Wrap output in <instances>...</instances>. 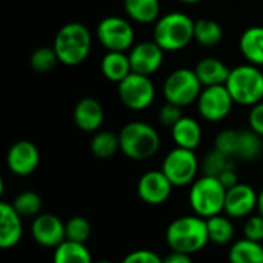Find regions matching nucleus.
I'll return each instance as SVG.
<instances>
[{"label":"nucleus","mask_w":263,"mask_h":263,"mask_svg":"<svg viewBox=\"0 0 263 263\" xmlns=\"http://www.w3.org/2000/svg\"><path fill=\"white\" fill-rule=\"evenodd\" d=\"M165 240L171 251L190 256L202 251L210 243L206 219L197 214L174 219L165 231Z\"/></svg>","instance_id":"f257e3e1"},{"label":"nucleus","mask_w":263,"mask_h":263,"mask_svg":"<svg viewBox=\"0 0 263 263\" xmlns=\"http://www.w3.org/2000/svg\"><path fill=\"white\" fill-rule=\"evenodd\" d=\"M153 40L165 52L180 51L194 40V20L180 11L163 14L154 25Z\"/></svg>","instance_id":"f03ea898"},{"label":"nucleus","mask_w":263,"mask_h":263,"mask_svg":"<svg viewBox=\"0 0 263 263\" xmlns=\"http://www.w3.org/2000/svg\"><path fill=\"white\" fill-rule=\"evenodd\" d=\"M52 46L59 55V62L66 66H77L88 59L92 37L86 25L69 22L57 31Z\"/></svg>","instance_id":"7ed1b4c3"},{"label":"nucleus","mask_w":263,"mask_h":263,"mask_svg":"<svg viewBox=\"0 0 263 263\" xmlns=\"http://www.w3.org/2000/svg\"><path fill=\"white\" fill-rule=\"evenodd\" d=\"M120 151L131 160H148L154 157L160 148V136L157 129L145 122H129L120 133Z\"/></svg>","instance_id":"20e7f679"},{"label":"nucleus","mask_w":263,"mask_h":263,"mask_svg":"<svg viewBox=\"0 0 263 263\" xmlns=\"http://www.w3.org/2000/svg\"><path fill=\"white\" fill-rule=\"evenodd\" d=\"M225 197L227 188L223 183L214 176L202 174L191 183L188 202L194 214L210 219L223 213Z\"/></svg>","instance_id":"39448f33"},{"label":"nucleus","mask_w":263,"mask_h":263,"mask_svg":"<svg viewBox=\"0 0 263 263\" xmlns=\"http://www.w3.org/2000/svg\"><path fill=\"white\" fill-rule=\"evenodd\" d=\"M225 85L237 105L254 106L263 100V72L260 66L245 63L233 68Z\"/></svg>","instance_id":"423d86ee"},{"label":"nucleus","mask_w":263,"mask_h":263,"mask_svg":"<svg viewBox=\"0 0 263 263\" xmlns=\"http://www.w3.org/2000/svg\"><path fill=\"white\" fill-rule=\"evenodd\" d=\"M203 86L194 69L179 68L174 69L163 83V96L168 103L177 105L180 108L190 106L197 102Z\"/></svg>","instance_id":"0eeeda50"},{"label":"nucleus","mask_w":263,"mask_h":263,"mask_svg":"<svg viewBox=\"0 0 263 263\" xmlns=\"http://www.w3.org/2000/svg\"><path fill=\"white\" fill-rule=\"evenodd\" d=\"M160 170L174 188H182L191 185L197 179L200 162L193 149L176 146L165 156Z\"/></svg>","instance_id":"6e6552de"},{"label":"nucleus","mask_w":263,"mask_h":263,"mask_svg":"<svg viewBox=\"0 0 263 263\" xmlns=\"http://www.w3.org/2000/svg\"><path fill=\"white\" fill-rule=\"evenodd\" d=\"M96 34L106 51L126 52L134 46V28L126 18L119 15H108L102 18L97 25Z\"/></svg>","instance_id":"1a4fd4ad"},{"label":"nucleus","mask_w":263,"mask_h":263,"mask_svg":"<svg viewBox=\"0 0 263 263\" xmlns=\"http://www.w3.org/2000/svg\"><path fill=\"white\" fill-rule=\"evenodd\" d=\"M117 94L128 109L143 111L153 105L156 99V88L148 76L131 72L126 79L117 83Z\"/></svg>","instance_id":"9d476101"},{"label":"nucleus","mask_w":263,"mask_h":263,"mask_svg":"<svg viewBox=\"0 0 263 263\" xmlns=\"http://www.w3.org/2000/svg\"><path fill=\"white\" fill-rule=\"evenodd\" d=\"M234 100L227 85L205 86L197 99V109L206 122H220L233 109Z\"/></svg>","instance_id":"9b49d317"},{"label":"nucleus","mask_w":263,"mask_h":263,"mask_svg":"<svg viewBox=\"0 0 263 263\" xmlns=\"http://www.w3.org/2000/svg\"><path fill=\"white\" fill-rule=\"evenodd\" d=\"M173 183L163 174L162 170H151L140 176L137 182V194L139 199L149 205L159 206L163 205L173 194Z\"/></svg>","instance_id":"f8f14e48"},{"label":"nucleus","mask_w":263,"mask_h":263,"mask_svg":"<svg viewBox=\"0 0 263 263\" xmlns=\"http://www.w3.org/2000/svg\"><path fill=\"white\" fill-rule=\"evenodd\" d=\"M29 231L32 240L45 248H57L66 240L65 222L55 214L40 213L32 219Z\"/></svg>","instance_id":"ddd939ff"},{"label":"nucleus","mask_w":263,"mask_h":263,"mask_svg":"<svg viewBox=\"0 0 263 263\" xmlns=\"http://www.w3.org/2000/svg\"><path fill=\"white\" fill-rule=\"evenodd\" d=\"M40 165V151L29 140H18L12 143L6 154L8 170L18 176H31Z\"/></svg>","instance_id":"4468645a"},{"label":"nucleus","mask_w":263,"mask_h":263,"mask_svg":"<svg viewBox=\"0 0 263 263\" xmlns=\"http://www.w3.org/2000/svg\"><path fill=\"white\" fill-rule=\"evenodd\" d=\"M128 55H129L133 72L149 77L160 69L163 63L165 51L154 40H146V42L136 43L129 49Z\"/></svg>","instance_id":"2eb2a0df"},{"label":"nucleus","mask_w":263,"mask_h":263,"mask_svg":"<svg viewBox=\"0 0 263 263\" xmlns=\"http://www.w3.org/2000/svg\"><path fill=\"white\" fill-rule=\"evenodd\" d=\"M259 193L247 183H237L227 190L223 213L231 219H247L257 210Z\"/></svg>","instance_id":"dca6fc26"},{"label":"nucleus","mask_w":263,"mask_h":263,"mask_svg":"<svg viewBox=\"0 0 263 263\" xmlns=\"http://www.w3.org/2000/svg\"><path fill=\"white\" fill-rule=\"evenodd\" d=\"M72 120L80 131L97 133L105 120V111L102 103L94 97L80 99L72 109Z\"/></svg>","instance_id":"f3484780"},{"label":"nucleus","mask_w":263,"mask_h":263,"mask_svg":"<svg viewBox=\"0 0 263 263\" xmlns=\"http://www.w3.org/2000/svg\"><path fill=\"white\" fill-rule=\"evenodd\" d=\"M23 236V217L9 202H0V248H14Z\"/></svg>","instance_id":"a211bd4d"},{"label":"nucleus","mask_w":263,"mask_h":263,"mask_svg":"<svg viewBox=\"0 0 263 263\" xmlns=\"http://www.w3.org/2000/svg\"><path fill=\"white\" fill-rule=\"evenodd\" d=\"M202 86H217L225 85L231 69L227 66V63L217 57H205L197 62L194 68Z\"/></svg>","instance_id":"6ab92c4d"},{"label":"nucleus","mask_w":263,"mask_h":263,"mask_svg":"<svg viewBox=\"0 0 263 263\" xmlns=\"http://www.w3.org/2000/svg\"><path fill=\"white\" fill-rule=\"evenodd\" d=\"M171 137L179 148H186L196 151V148L202 142V128L199 122L190 116H183L173 128Z\"/></svg>","instance_id":"aec40b11"},{"label":"nucleus","mask_w":263,"mask_h":263,"mask_svg":"<svg viewBox=\"0 0 263 263\" xmlns=\"http://www.w3.org/2000/svg\"><path fill=\"white\" fill-rule=\"evenodd\" d=\"M100 71L106 80L120 83L133 72L129 55L122 51H106L100 62Z\"/></svg>","instance_id":"412c9836"},{"label":"nucleus","mask_w":263,"mask_h":263,"mask_svg":"<svg viewBox=\"0 0 263 263\" xmlns=\"http://www.w3.org/2000/svg\"><path fill=\"white\" fill-rule=\"evenodd\" d=\"M239 49L248 63L263 66V26L247 28L239 39Z\"/></svg>","instance_id":"4be33fe9"},{"label":"nucleus","mask_w":263,"mask_h":263,"mask_svg":"<svg viewBox=\"0 0 263 263\" xmlns=\"http://www.w3.org/2000/svg\"><path fill=\"white\" fill-rule=\"evenodd\" d=\"M123 9L136 23H156L160 17V0H123Z\"/></svg>","instance_id":"5701e85b"},{"label":"nucleus","mask_w":263,"mask_h":263,"mask_svg":"<svg viewBox=\"0 0 263 263\" xmlns=\"http://www.w3.org/2000/svg\"><path fill=\"white\" fill-rule=\"evenodd\" d=\"M206 227H208V236L210 242L214 245H231L234 242L236 230L233 219L228 217L225 213L213 216L206 219Z\"/></svg>","instance_id":"b1692460"},{"label":"nucleus","mask_w":263,"mask_h":263,"mask_svg":"<svg viewBox=\"0 0 263 263\" xmlns=\"http://www.w3.org/2000/svg\"><path fill=\"white\" fill-rule=\"evenodd\" d=\"M230 263H263V243L248 239L236 240L230 245Z\"/></svg>","instance_id":"393cba45"},{"label":"nucleus","mask_w":263,"mask_h":263,"mask_svg":"<svg viewBox=\"0 0 263 263\" xmlns=\"http://www.w3.org/2000/svg\"><path fill=\"white\" fill-rule=\"evenodd\" d=\"M52 263H94L86 243L65 240L54 248Z\"/></svg>","instance_id":"a878e982"},{"label":"nucleus","mask_w":263,"mask_h":263,"mask_svg":"<svg viewBox=\"0 0 263 263\" xmlns=\"http://www.w3.org/2000/svg\"><path fill=\"white\" fill-rule=\"evenodd\" d=\"M91 153L97 159H111L116 156L117 151H120V139L119 134L112 131H97L94 133L91 143H89Z\"/></svg>","instance_id":"bb28decb"},{"label":"nucleus","mask_w":263,"mask_h":263,"mask_svg":"<svg viewBox=\"0 0 263 263\" xmlns=\"http://www.w3.org/2000/svg\"><path fill=\"white\" fill-rule=\"evenodd\" d=\"M223 39V29L213 18H199L194 22V40L206 48L216 46Z\"/></svg>","instance_id":"cd10ccee"},{"label":"nucleus","mask_w":263,"mask_h":263,"mask_svg":"<svg viewBox=\"0 0 263 263\" xmlns=\"http://www.w3.org/2000/svg\"><path fill=\"white\" fill-rule=\"evenodd\" d=\"M263 137H260L257 133H254L251 128L250 129H242L239 136V145H237V153L236 159L240 160H256L263 149Z\"/></svg>","instance_id":"c85d7f7f"},{"label":"nucleus","mask_w":263,"mask_h":263,"mask_svg":"<svg viewBox=\"0 0 263 263\" xmlns=\"http://www.w3.org/2000/svg\"><path fill=\"white\" fill-rule=\"evenodd\" d=\"M236 168L234 165V157L219 151V149H213L210 153H206V156L203 157L202 163H200V170L203 174L206 176H214L219 177L222 173Z\"/></svg>","instance_id":"c756f323"},{"label":"nucleus","mask_w":263,"mask_h":263,"mask_svg":"<svg viewBox=\"0 0 263 263\" xmlns=\"http://www.w3.org/2000/svg\"><path fill=\"white\" fill-rule=\"evenodd\" d=\"M11 205L23 219H34L42 211V197L35 191H22Z\"/></svg>","instance_id":"7c9ffc66"},{"label":"nucleus","mask_w":263,"mask_h":263,"mask_svg":"<svg viewBox=\"0 0 263 263\" xmlns=\"http://www.w3.org/2000/svg\"><path fill=\"white\" fill-rule=\"evenodd\" d=\"M59 62V55L54 46H40L34 49L29 57V65L35 72H48L51 71Z\"/></svg>","instance_id":"2f4dec72"},{"label":"nucleus","mask_w":263,"mask_h":263,"mask_svg":"<svg viewBox=\"0 0 263 263\" xmlns=\"http://www.w3.org/2000/svg\"><path fill=\"white\" fill-rule=\"evenodd\" d=\"M65 230H66V240L77 242V243H86L91 236V223L82 216H74L68 219L65 222Z\"/></svg>","instance_id":"473e14b6"},{"label":"nucleus","mask_w":263,"mask_h":263,"mask_svg":"<svg viewBox=\"0 0 263 263\" xmlns=\"http://www.w3.org/2000/svg\"><path fill=\"white\" fill-rule=\"evenodd\" d=\"M239 136H240L239 129H223L216 136L214 148L231 156V157H236L237 145H239Z\"/></svg>","instance_id":"72a5a7b5"},{"label":"nucleus","mask_w":263,"mask_h":263,"mask_svg":"<svg viewBox=\"0 0 263 263\" xmlns=\"http://www.w3.org/2000/svg\"><path fill=\"white\" fill-rule=\"evenodd\" d=\"M243 236L248 240L263 243V216L257 213L247 217V222L243 225Z\"/></svg>","instance_id":"f704fd0d"},{"label":"nucleus","mask_w":263,"mask_h":263,"mask_svg":"<svg viewBox=\"0 0 263 263\" xmlns=\"http://www.w3.org/2000/svg\"><path fill=\"white\" fill-rule=\"evenodd\" d=\"M182 117H183L182 108L177 106V105L168 103V102H166V103L160 108V111H159V122H160L163 126L170 128V129H171Z\"/></svg>","instance_id":"c9c22d12"},{"label":"nucleus","mask_w":263,"mask_h":263,"mask_svg":"<svg viewBox=\"0 0 263 263\" xmlns=\"http://www.w3.org/2000/svg\"><path fill=\"white\" fill-rule=\"evenodd\" d=\"M120 263H163V257L151 250H136L128 253Z\"/></svg>","instance_id":"e433bc0d"},{"label":"nucleus","mask_w":263,"mask_h":263,"mask_svg":"<svg viewBox=\"0 0 263 263\" xmlns=\"http://www.w3.org/2000/svg\"><path fill=\"white\" fill-rule=\"evenodd\" d=\"M248 122H250V128L254 133H257L260 137H263V100L257 105L251 106Z\"/></svg>","instance_id":"4c0bfd02"},{"label":"nucleus","mask_w":263,"mask_h":263,"mask_svg":"<svg viewBox=\"0 0 263 263\" xmlns=\"http://www.w3.org/2000/svg\"><path fill=\"white\" fill-rule=\"evenodd\" d=\"M217 179L223 183V186H225L227 190H230V188H233L234 185H237V183H239V177H237L236 168H233V170H228V171L222 173Z\"/></svg>","instance_id":"58836bf2"},{"label":"nucleus","mask_w":263,"mask_h":263,"mask_svg":"<svg viewBox=\"0 0 263 263\" xmlns=\"http://www.w3.org/2000/svg\"><path fill=\"white\" fill-rule=\"evenodd\" d=\"M163 263H193V259L190 254L171 251L166 257H163Z\"/></svg>","instance_id":"ea45409f"},{"label":"nucleus","mask_w":263,"mask_h":263,"mask_svg":"<svg viewBox=\"0 0 263 263\" xmlns=\"http://www.w3.org/2000/svg\"><path fill=\"white\" fill-rule=\"evenodd\" d=\"M257 213L263 216V188L259 193V199H257Z\"/></svg>","instance_id":"a19ab883"},{"label":"nucleus","mask_w":263,"mask_h":263,"mask_svg":"<svg viewBox=\"0 0 263 263\" xmlns=\"http://www.w3.org/2000/svg\"><path fill=\"white\" fill-rule=\"evenodd\" d=\"M180 3H185V5H196V3H200L202 0H177Z\"/></svg>","instance_id":"79ce46f5"},{"label":"nucleus","mask_w":263,"mask_h":263,"mask_svg":"<svg viewBox=\"0 0 263 263\" xmlns=\"http://www.w3.org/2000/svg\"><path fill=\"white\" fill-rule=\"evenodd\" d=\"M94 263H114V262H111V260H97V262H94Z\"/></svg>","instance_id":"37998d69"}]
</instances>
